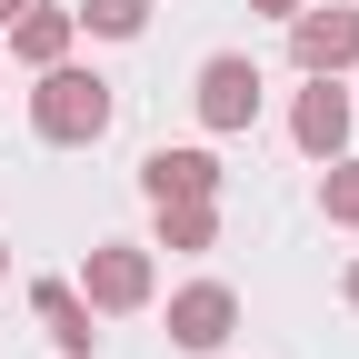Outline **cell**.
Wrapping results in <instances>:
<instances>
[{
  "label": "cell",
  "instance_id": "obj_1",
  "mask_svg": "<svg viewBox=\"0 0 359 359\" xmlns=\"http://www.w3.org/2000/svg\"><path fill=\"white\" fill-rule=\"evenodd\" d=\"M30 130H40V140H60V150L100 140V130H110V80L50 60V70H40V90H30Z\"/></svg>",
  "mask_w": 359,
  "mask_h": 359
},
{
  "label": "cell",
  "instance_id": "obj_2",
  "mask_svg": "<svg viewBox=\"0 0 359 359\" xmlns=\"http://www.w3.org/2000/svg\"><path fill=\"white\" fill-rule=\"evenodd\" d=\"M200 120L210 130H250L259 120V60H240V50L200 60Z\"/></svg>",
  "mask_w": 359,
  "mask_h": 359
},
{
  "label": "cell",
  "instance_id": "obj_3",
  "mask_svg": "<svg viewBox=\"0 0 359 359\" xmlns=\"http://www.w3.org/2000/svg\"><path fill=\"white\" fill-rule=\"evenodd\" d=\"M290 50H299V70H349L359 60V11H290Z\"/></svg>",
  "mask_w": 359,
  "mask_h": 359
},
{
  "label": "cell",
  "instance_id": "obj_4",
  "mask_svg": "<svg viewBox=\"0 0 359 359\" xmlns=\"http://www.w3.org/2000/svg\"><path fill=\"white\" fill-rule=\"evenodd\" d=\"M230 320H240V299L219 290V280H190V290L170 299V339H180V349H219Z\"/></svg>",
  "mask_w": 359,
  "mask_h": 359
},
{
  "label": "cell",
  "instance_id": "obj_5",
  "mask_svg": "<svg viewBox=\"0 0 359 359\" xmlns=\"http://www.w3.org/2000/svg\"><path fill=\"white\" fill-rule=\"evenodd\" d=\"M140 190H150V200H210V190H219V160H210V150H150V160H140Z\"/></svg>",
  "mask_w": 359,
  "mask_h": 359
},
{
  "label": "cell",
  "instance_id": "obj_6",
  "mask_svg": "<svg viewBox=\"0 0 359 359\" xmlns=\"http://www.w3.org/2000/svg\"><path fill=\"white\" fill-rule=\"evenodd\" d=\"M140 290H150L140 250H90V309H140Z\"/></svg>",
  "mask_w": 359,
  "mask_h": 359
},
{
  "label": "cell",
  "instance_id": "obj_7",
  "mask_svg": "<svg viewBox=\"0 0 359 359\" xmlns=\"http://www.w3.org/2000/svg\"><path fill=\"white\" fill-rule=\"evenodd\" d=\"M290 130H299V150H309V160H330V150L349 140V100L330 90V70H320V90H299V120H290Z\"/></svg>",
  "mask_w": 359,
  "mask_h": 359
},
{
  "label": "cell",
  "instance_id": "obj_8",
  "mask_svg": "<svg viewBox=\"0 0 359 359\" xmlns=\"http://www.w3.org/2000/svg\"><path fill=\"white\" fill-rule=\"evenodd\" d=\"M30 309H40V320H50V339H60L70 359L90 349V299H80L70 280H40V290H30Z\"/></svg>",
  "mask_w": 359,
  "mask_h": 359
},
{
  "label": "cell",
  "instance_id": "obj_9",
  "mask_svg": "<svg viewBox=\"0 0 359 359\" xmlns=\"http://www.w3.org/2000/svg\"><path fill=\"white\" fill-rule=\"evenodd\" d=\"M11 50H20L30 70H50V60L70 50V11H40V0H30V11L11 20Z\"/></svg>",
  "mask_w": 359,
  "mask_h": 359
},
{
  "label": "cell",
  "instance_id": "obj_10",
  "mask_svg": "<svg viewBox=\"0 0 359 359\" xmlns=\"http://www.w3.org/2000/svg\"><path fill=\"white\" fill-rule=\"evenodd\" d=\"M70 20H90L100 40H140V30H150V0H80Z\"/></svg>",
  "mask_w": 359,
  "mask_h": 359
},
{
  "label": "cell",
  "instance_id": "obj_11",
  "mask_svg": "<svg viewBox=\"0 0 359 359\" xmlns=\"http://www.w3.org/2000/svg\"><path fill=\"white\" fill-rule=\"evenodd\" d=\"M210 240V200H160V250H200Z\"/></svg>",
  "mask_w": 359,
  "mask_h": 359
},
{
  "label": "cell",
  "instance_id": "obj_12",
  "mask_svg": "<svg viewBox=\"0 0 359 359\" xmlns=\"http://www.w3.org/2000/svg\"><path fill=\"white\" fill-rule=\"evenodd\" d=\"M320 200H330V219H359V160L330 170V190H320Z\"/></svg>",
  "mask_w": 359,
  "mask_h": 359
},
{
  "label": "cell",
  "instance_id": "obj_13",
  "mask_svg": "<svg viewBox=\"0 0 359 359\" xmlns=\"http://www.w3.org/2000/svg\"><path fill=\"white\" fill-rule=\"evenodd\" d=\"M20 11H30V0H0V30H11V20H20Z\"/></svg>",
  "mask_w": 359,
  "mask_h": 359
},
{
  "label": "cell",
  "instance_id": "obj_14",
  "mask_svg": "<svg viewBox=\"0 0 359 359\" xmlns=\"http://www.w3.org/2000/svg\"><path fill=\"white\" fill-rule=\"evenodd\" d=\"M259 11H280V20H290V11H299V0H259Z\"/></svg>",
  "mask_w": 359,
  "mask_h": 359
},
{
  "label": "cell",
  "instance_id": "obj_15",
  "mask_svg": "<svg viewBox=\"0 0 359 359\" xmlns=\"http://www.w3.org/2000/svg\"><path fill=\"white\" fill-rule=\"evenodd\" d=\"M349 299H359V269H349Z\"/></svg>",
  "mask_w": 359,
  "mask_h": 359
}]
</instances>
